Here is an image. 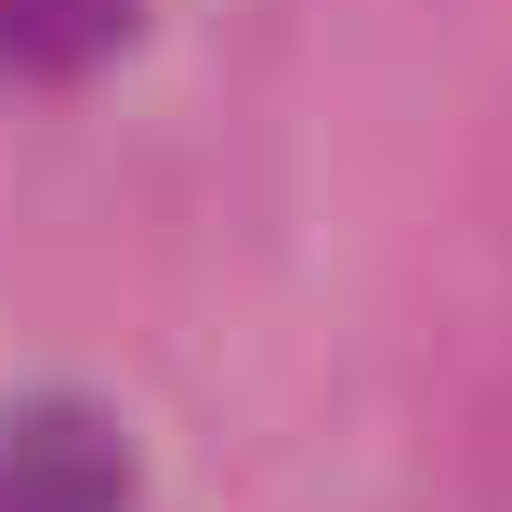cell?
I'll return each instance as SVG.
<instances>
[{
	"label": "cell",
	"instance_id": "7a4b0ae2",
	"mask_svg": "<svg viewBox=\"0 0 512 512\" xmlns=\"http://www.w3.org/2000/svg\"><path fill=\"white\" fill-rule=\"evenodd\" d=\"M119 40H132V0H0V66H27V79H66Z\"/></svg>",
	"mask_w": 512,
	"mask_h": 512
},
{
	"label": "cell",
	"instance_id": "6da1fadb",
	"mask_svg": "<svg viewBox=\"0 0 512 512\" xmlns=\"http://www.w3.org/2000/svg\"><path fill=\"white\" fill-rule=\"evenodd\" d=\"M0 512H132V434L92 394L0 407Z\"/></svg>",
	"mask_w": 512,
	"mask_h": 512
}]
</instances>
